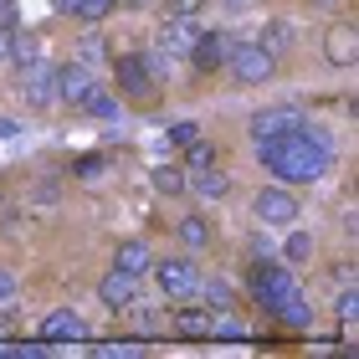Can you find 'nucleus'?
Returning a JSON list of instances; mask_svg holds the SVG:
<instances>
[{
    "label": "nucleus",
    "mask_w": 359,
    "mask_h": 359,
    "mask_svg": "<svg viewBox=\"0 0 359 359\" xmlns=\"http://www.w3.org/2000/svg\"><path fill=\"white\" fill-rule=\"evenodd\" d=\"M83 334H88V323H83L77 308H52V313L41 318V329H36L41 344H77Z\"/></svg>",
    "instance_id": "nucleus-11"
},
{
    "label": "nucleus",
    "mask_w": 359,
    "mask_h": 359,
    "mask_svg": "<svg viewBox=\"0 0 359 359\" xmlns=\"http://www.w3.org/2000/svg\"><path fill=\"white\" fill-rule=\"evenodd\" d=\"M52 11H57V15H72V11H77V0H52Z\"/></svg>",
    "instance_id": "nucleus-39"
},
{
    "label": "nucleus",
    "mask_w": 359,
    "mask_h": 359,
    "mask_svg": "<svg viewBox=\"0 0 359 359\" xmlns=\"http://www.w3.org/2000/svg\"><path fill=\"white\" fill-rule=\"evenodd\" d=\"M195 298H201L210 313H226V308L236 303V287L226 283V277H201V287H195Z\"/></svg>",
    "instance_id": "nucleus-20"
},
{
    "label": "nucleus",
    "mask_w": 359,
    "mask_h": 359,
    "mask_svg": "<svg viewBox=\"0 0 359 359\" xmlns=\"http://www.w3.org/2000/svg\"><path fill=\"white\" fill-rule=\"evenodd\" d=\"M97 170H103V159H97V154H88L83 165H77V175H97Z\"/></svg>",
    "instance_id": "nucleus-38"
},
{
    "label": "nucleus",
    "mask_w": 359,
    "mask_h": 359,
    "mask_svg": "<svg viewBox=\"0 0 359 359\" xmlns=\"http://www.w3.org/2000/svg\"><path fill=\"white\" fill-rule=\"evenodd\" d=\"M247 292L257 298V308H262V313H272L283 298H292V292H298V277H292L287 262H277V257H257L252 272H247Z\"/></svg>",
    "instance_id": "nucleus-2"
},
{
    "label": "nucleus",
    "mask_w": 359,
    "mask_h": 359,
    "mask_svg": "<svg viewBox=\"0 0 359 359\" xmlns=\"http://www.w3.org/2000/svg\"><path fill=\"white\" fill-rule=\"evenodd\" d=\"M97 88V72L88 62H67V67H57V103L67 108H83V97Z\"/></svg>",
    "instance_id": "nucleus-10"
},
{
    "label": "nucleus",
    "mask_w": 359,
    "mask_h": 359,
    "mask_svg": "<svg viewBox=\"0 0 359 359\" xmlns=\"http://www.w3.org/2000/svg\"><path fill=\"white\" fill-rule=\"evenodd\" d=\"M36 57H41V41H36V36H26V31L15 26V31H11V67L21 72V67H31Z\"/></svg>",
    "instance_id": "nucleus-24"
},
{
    "label": "nucleus",
    "mask_w": 359,
    "mask_h": 359,
    "mask_svg": "<svg viewBox=\"0 0 359 359\" xmlns=\"http://www.w3.org/2000/svg\"><path fill=\"white\" fill-rule=\"evenodd\" d=\"M149 272L159 283V298H170V303H185V298H195V287H201V267H195L190 257H159Z\"/></svg>",
    "instance_id": "nucleus-5"
},
{
    "label": "nucleus",
    "mask_w": 359,
    "mask_h": 359,
    "mask_svg": "<svg viewBox=\"0 0 359 359\" xmlns=\"http://www.w3.org/2000/svg\"><path fill=\"white\" fill-rule=\"evenodd\" d=\"M323 57H329L334 67H354V62H359V41H354V26H334L329 36H323Z\"/></svg>",
    "instance_id": "nucleus-17"
},
{
    "label": "nucleus",
    "mask_w": 359,
    "mask_h": 359,
    "mask_svg": "<svg viewBox=\"0 0 359 359\" xmlns=\"http://www.w3.org/2000/svg\"><path fill=\"white\" fill-rule=\"evenodd\" d=\"M231 72V83H247V88H262L277 77V57L267 52L262 41H226V67Z\"/></svg>",
    "instance_id": "nucleus-3"
},
{
    "label": "nucleus",
    "mask_w": 359,
    "mask_h": 359,
    "mask_svg": "<svg viewBox=\"0 0 359 359\" xmlns=\"http://www.w3.org/2000/svg\"><path fill=\"white\" fill-rule=\"evenodd\" d=\"M262 46H267L272 57H277V52H287V46H292V21H272V26L262 31Z\"/></svg>",
    "instance_id": "nucleus-29"
},
{
    "label": "nucleus",
    "mask_w": 359,
    "mask_h": 359,
    "mask_svg": "<svg viewBox=\"0 0 359 359\" xmlns=\"http://www.w3.org/2000/svg\"><path fill=\"white\" fill-rule=\"evenodd\" d=\"M205 165H216V144H205V139H195V144H185V175H195V170H205Z\"/></svg>",
    "instance_id": "nucleus-28"
},
{
    "label": "nucleus",
    "mask_w": 359,
    "mask_h": 359,
    "mask_svg": "<svg viewBox=\"0 0 359 359\" xmlns=\"http://www.w3.org/2000/svg\"><path fill=\"white\" fill-rule=\"evenodd\" d=\"M11 31L15 26H0V67H11Z\"/></svg>",
    "instance_id": "nucleus-35"
},
{
    "label": "nucleus",
    "mask_w": 359,
    "mask_h": 359,
    "mask_svg": "<svg viewBox=\"0 0 359 359\" xmlns=\"http://www.w3.org/2000/svg\"><path fill=\"white\" fill-rule=\"evenodd\" d=\"M221 6H226V11H236V15H241V11H257V6H262V0H221Z\"/></svg>",
    "instance_id": "nucleus-37"
},
{
    "label": "nucleus",
    "mask_w": 359,
    "mask_h": 359,
    "mask_svg": "<svg viewBox=\"0 0 359 359\" xmlns=\"http://www.w3.org/2000/svg\"><path fill=\"white\" fill-rule=\"evenodd\" d=\"M339 329H344V334L359 329V292L354 287H339Z\"/></svg>",
    "instance_id": "nucleus-27"
},
{
    "label": "nucleus",
    "mask_w": 359,
    "mask_h": 359,
    "mask_svg": "<svg viewBox=\"0 0 359 359\" xmlns=\"http://www.w3.org/2000/svg\"><path fill=\"white\" fill-rule=\"evenodd\" d=\"M257 159H262V170L277 180V185H318V180L334 170V144H329V134H323L318 123L303 118L298 134L257 144Z\"/></svg>",
    "instance_id": "nucleus-1"
},
{
    "label": "nucleus",
    "mask_w": 359,
    "mask_h": 359,
    "mask_svg": "<svg viewBox=\"0 0 359 359\" xmlns=\"http://www.w3.org/2000/svg\"><path fill=\"white\" fill-rule=\"evenodd\" d=\"M201 11H205V0H165V15H185V21H195Z\"/></svg>",
    "instance_id": "nucleus-31"
},
{
    "label": "nucleus",
    "mask_w": 359,
    "mask_h": 359,
    "mask_svg": "<svg viewBox=\"0 0 359 359\" xmlns=\"http://www.w3.org/2000/svg\"><path fill=\"white\" fill-rule=\"evenodd\" d=\"M175 236H180V247H185V252H205L210 247V221L205 216H185L175 226Z\"/></svg>",
    "instance_id": "nucleus-22"
},
{
    "label": "nucleus",
    "mask_w": 359,
    "mask_h": 359,
    "mask_svg": "<svg viewBox=\"0 0 359 359\" xmlns=\"http://www.w3.org/2000/svg\"><path fill=\"white\" fill-rule=\"evenodd\" d=\"M77 113H83V118H97V123H113V118H118V93H108L103 83H97L83 97V108H77Z\"/></svg>",
    "instance_id": "nucleus-21"
},
{
    "label": "nucleus",
    "mask_w": 359,
    "mask_h": 359,
    "mask_svg": "<svg viewBox=\"0 0 359 359\" xmlns=\"http://www.w3.org/2000/svg\"><path fill=\"white\" fill-rule=\"evenodd\" d=\"M118 318H123L134 334H154V329H159V313H154L149 303H139V298H128V303L118 308Z\"/></svg>",
    "instance_id": "nucleus-23"
},
{
    "label": "nucleus",
    "mask_w": 359,
    "mask_h": 359,
    "mask_svg": "<svg viewBox=\"0 0 359 359\" xmlns=\"http://www.w3.org/2000/svg\"><path fill=\"white\" fill-rule=\"evenodd\" d=\"M185 195H195V201H226V195H231V175L216 170V165H205V170H195V175H190Z\"/></svg>",
    "instance_id": "nucleus-15"
},
{
    "label": "nucleus",
    "mask_w": 359,
    "mask_h": 359,
    "mask_svg": "<svg viewBox=\"0 0 359 359\" xmlns=\"http://www.w3.org/2000/svg\"><path fill=\"white\" fill-rule=\"evenodd\" d=\"M272 318L283 323V329H292V334H303L308 323H313V303H308L303 292H292V298H283V303L272 308Z\"/></svg>",
    "instance_id": "nucleus-18"
},
{
    "label": "nucleus",
    "mask_w": 359,
    "mask_h": 359,
    "mask_svg": "<svg viewBox=\"0 0 359 359\" xmlns=\"http://www.w3.org/2000/svg\"><path fill=\"white\" fill-rule=\"evenodd\" d=\"M0 26H21V6L15 0H0Z\"/></svg>",
    "instance_id": "nucleus-34"
},
{
    "label": "nucleus",
    "mask_w": 359,
    "mask_h": 359,
    "mask_svg": "<svg viewBox=\"0 0 359 359\" xmlns=\"http://www.w3.org/2000/svg\"><path fill=\"white\" fill-rule=\"evenodd\" d=\"M103 57H108L103 36H97V31H88V36H83V57H77V62H88V67H93V62H103Z\"/></svg>",
    "instance_id": "nucleus-30"
},
{
    "label": "nucleus",
    "mask_w": 359,
    "mask_h": 359,
    "mask_svg": "<svg viewBox=\"0 0 359 359\" xmlns=\"http://www.w3.org/2000/svg\"><path fill=\"white\" fill-rule=\"evenodd\" d=\"M226 41H231V36H226V31H195V41H190V67L195 72H201V77H210V72H221L226 67Z\"/></svg>",
    "instance_id": "nucleus-7"
},
{
    "label": "nucleus",
    "mask_w": 359,
    "mask_h": 359,
    "mask_svg": "<svg viewBox=\"0 0 359 359\" xmlns=\"http://www.w3.org/2000/svg\"><path fill=\"white\" fill-rule=\"evenodd\" d=\"M113 267H123V272H134V277H149V267H154L149 241H139V236L118 241V247H113Z\"/></svg>",
    "instance_id": "nucleus-16"
},
{
    "label": "nucleus",
    "mask_w": 359,
    "mask_h": 359,
    "mask_svg": "<svg viewBox=\"0 0 359 359\" xmlns=\"http://www.w3.org/2000/svg\"><path fill=\"white\" fill-rule=\"evenodd\" d=\"M195 21H185V15H165L154 31V46H159V57H190V41H195Z\"/></svg>",
    "instance_id": "nucleus-12"
},
{
    "label": "nucleus",
    "mask_w": 359,
    "mask_h": 359,
    "mask_svg": "<svg viewBox=\"0 0 359 359\" xmlns=\"http://www.w3.org/2000/svg\"><path fill=\"white\" fill-rule=\"evenodd\" d=\"M21 93H26V103H31V108L57 103V67H52L46 57H36L31 67H21Z\"/></svg>",
    "instance_id": "nucleus-9"
},
{
    "label": "nucleus",
    "mask_w": 359,
    "mask_h": 359,
    "mask_svg": "<svg viewBox=\"0 0 359 359\" xmlns=\"http://www.w3.org/2000/svg\"><path fill=\"white\" fill-rule=\"evenodd\" d=\"M57 195H62L57 180H41V185H31V201H36V205H57Z\"/></svg>",
    "instance_id": "nucleus-32"
},
{
    "label": "nucleus",
    "mask_w": 359,
    "mask_h": 359,
    "mask_svg": "<svg viewBox=\"0 0 359 359\" xmlns=\"http://www.w3.org/2000/svg\"><path fill=\"white\" fill-rule=\"evenodd\" d=\"M170 323H175V334H180V339H210V308H205V303H195V298L175 303Z\"/></svg>",
    "instance_id": "nucleus-14"
},
{
    "label": "nucleus",
    "mask_w": 359,
    "mask_h": 359,
    "mask_svg": "<svg viewBox=\"0 0 359 359\" xmlns=\"http://www.w3.org/2000/svg\"><path fill=\"white\" fill-rule=\"evenodd\" d=\"M195 139H201V128H195V123H175V128H170V144H180V149L195 144Z\"/></svg>",
    "instance_id": "nucleus-33"
},
{
    "label": "nucleus",
    "mask_w": 359,
    "mask_h": 359,
    "mask_svg": "<svg viewBox=\"0 0 359 359\" xmlns=\"http://www.w3.org/2000/svg\"><path fill=\"white\" fill-rule=\"evenodd\" d=\"M313 6H339V0H313Z\"/></svg>",
    "instance_id": "nucleus-41"
},
{
    "label": "nucleus",
    "mask_w": 359,
    "mask_h": 359,
    "mask_svg": "<svg viewBox=\"0 0 359 359\" xmlns=\"http://www.w3.org/2000/svg\"><path fill=\"white\" fill-rule=\"evenodd\" d=\"M128 298H139V277H134V272H123V267H108V272H103V283H97V303H103L108 313H118Z\"/></svg>",
    "instance_id": "nucleus-13"
},
{
    "label": "nucleus",
    "mask_w": 359,
    "mask_h": 359,
    "mask_svg": "<svg viewBox=\"0 0 359 359\" xmlns=\"http://www.w3.org/2000/svg\"><path fill=\"white\" fill-rule=\"evenodd\" d=\"M252 216L262 221V226H277V231L292 226V221H298V195H292V185H277V180H272L267 190H257Z\"/></svg>",
    "instance_id": "nucleus-6"
},
{
    "label": "nucleus",
    "mask_w": 359,
    "mask_h": 359,
    "mask_svg": "<svg viewBox=\"0 0 359 359\" xmlns=\"http://www.w3.org/2000/svg\"><path fill=\"white\" fill-rule=\"evenodd\" d=\"M11 298H15V277L0 272V303H11Z\"/></svg>",
    "instance_id": "nucleus-36"
},
{
    "label": "nucleus",
    "mask_w": 359,
    "mask_h": 359,
    "mask_svg": "<svg viewBox=\"0 0 359 359\" xmlns=\"http://www.w3.org/2000/svg\"><path fill=\"white\" fill-rule=\"evenodd\" d=\"M185 185H190L185 165H159V170H154V190L170 195V201H175V195H185Z\"/></svg>",
    "instance_id": "nucleus-25"
},
{
    "label": "nucleus",
    "mask_w": 359,
    "mask_h": 359,
    "mask_svg": "<svg viewBox=\"0 0 359 359\" xmlns=\"http://www.w3.org/2000/svg\"><path fill=\"white\" fill-rule=\"evenodd\" d=\"M283 231H287V236H283V252H277V262H287V267L313 262V252H318L313 241H318V236H313V231H292V226H283Z\"/></svg>",
    "instance_id": "nucleus-19"
},
{
    "label": "nucleus",
    "mask_w": 359,
    "mask_h": 359,
    "mask_svg": "<svg viewBox=\"0 0 359 359\" xmlns=\"http://www.w3.org/2000/svg\"><path fill=\"white\" fill-rule=\"evenodd\" d=\"M118 6H128V11H149V6H159V0H118Z\"/></svg>",
    "instance_id": "nucleus-40"
},
{
    "label": "nucleus",
    "mask_w": 359,
    "mask_h": 359,
    "mask_svg": "<svg viewBox=\"0 0 359 359\" xmlns=\"http://www.w3.org/2000/svg\"><path fill=\"white\" fill-rule=\"evenodd\" d=\"M113 11H118V0H77L72 15H77V21H88V26H103Z\"/></svg>",
    "instance_id": "nucleus-26"
},
{
    "label": "nucleus",
    "mask_w": 359,
    "mask_h": 359,
    "mask_svg": "<svg viewBox=\"0 0 359 359\" xmlns=\"http://www.w3.org/2000/svg\"><path fill=\"white\" fill-rule=\"evenodd\" d=\"M303 128V113L298 108H262V113H252V144H267V139H283V134H298Z\"/></svg>",
    "instance_id": "nucleus-8"
},
{
    "label": "nucleus",
    "mask_w": 359,
    "mask_h": 359,
    "mask_svg": "<svg viewBox=\"0 0 359 359\" xmlns=\"http://www.w3.org/2000/svg\"><path fill=\"white\" fill-rule=\"evenodd\" d=\"M113 77H118V97H128V103H154L159 77L149 67V52H118L113 57Z\"/></svg>",
    "instance_id": "nucleus-4"
}]
</instances>
